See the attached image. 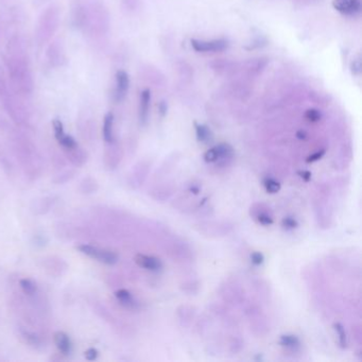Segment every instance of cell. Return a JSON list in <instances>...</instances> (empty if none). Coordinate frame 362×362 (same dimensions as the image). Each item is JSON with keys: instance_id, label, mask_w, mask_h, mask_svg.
Instances as JSON below:
<instances>
[{"instance_id": "1", "label": "cell", "mask_w": 362, "mask_h": 362, "mask_svg": "<svg viewBox=\"0 0 362 362\" xmlns=\"http://www.w3.org/2000/svg\"><path fill=\"white\" fill-rule=\"evenodd\" d=\"M4 59L10 90L23 98L31 96L34 91V79L26 41L22 35L14 34L8 39Z\"/></svg>"}, {"instance_id": "2", "label": "cell", "mask_w": 362, "mask_h": 362, "mask_svg": "<svg viewBox=\"0 0 362 362\" xmlns=\"http://www.w3.org/2000/svg\"><path fill=\"white\" fill-rule=\"evenodd\" d=\"M111 27V16L107 7L99 2L86 6V16L82 31L93 39L104 37Z\"/></svg>"}, {"instance_id": "3", "label": "cell", "mask_w": 362, "mask_h": 362, "mask_svg": "<svg viewBox=\"0 0 362 362\" xmlns=\"http://www.w3.org/2000/svg\"><path fill=\"white\" fill-rule=\"evenodd\" d=\"M61 22L60 8L51 5L40 14L37 22L35 39L38 46H45L52 40Z\"/></svg>"}, {"instance_id": "4", "label": "cell", "mask_w": 362, "mask_h": 362, "mask_svg": "<svg viewBox=\"0 0 362 362\" xmlns=\"http://www.w3.org/2000/svg\"><path fill=\"white\" fill-rule=\"evenodd\" d=\"M23 97L14 94L11 90H8L3 96H0L5 110L9 113L11 118L22 124L28 121V110L23 102Z\"/></svg>"}, {"instance_id": "5", "label": "cell", "mask_w": 362, "mask_h": 362, "mask_svg": "<svg viewBox=\"0 0 362 362\" xmlns=\"http://www.w3.org/2000/svg\"><path fill=\"white\" fill-rule=\"evenodd\" d=\"M77 250L82 254L105 265H115L118 262V255L116 253L109 250L100 249L98 247H93V245L90 244H80L77 247Z\"/></svg>"}, {"instance_id": "6", "label": "cell", "mask_w": 362, "mask_h": 362, "mask_svg": "<svg viewBox=\"0 0 362 362\" xmlns=\"http://www.w3.org/2000/svg\"><path fill=\"white\" fill-rule=\"evenodd\" d=\"M46 61L52 68H60L67 62V55L63 42L60 40L50 41L46 50Z\"/></svg>"}, {"instance_id": "7", "label": "cell", "mask_w": 362, "mask_h": 362, "mask_svg": "<svg viewBox=\"0 0 362 362\" xmlns=\"http://www.w3.org/2000/svg\"><path fill=\"white\" fill-rule=\"evenodd\" d=\"M190 44L193 49L199 53L209 52H221L227 49L228 41L225 39H214V40H200L191 39Z\"/></svg>"}, {"instance_id": "8", "label": "cell", "mask_w": 362, "mask_h": 362, "mask_svg": "<svg viewBox=\"0 0 362 362\" xmlns=\"http://www.w3.org/2000/svg\"><path fill=\"white\" fill-rule=\"evenodd\" d=\"M130 89V78L124 70H118L115 76V88L113 91V99L115 102H121L126 97Z\"/></svg>"}, {"instance_id": "9", "label": "cell", "mask_w": 362, "mask_h": 362, "mask_svg": "<svg viewBox=\"0 0 362 362\" xmlns=\"http://www.w3.org/2000/svg\"><path fill=\"white\" fill-rule=\"evenodd\" d=\"M332 7L339 13L347 16H355L361 12L360 0H334Z\"/></svg>"}, {"instance_id": "10", "label": "cell", "mask_w": 362, "mask_h": 362, "mask_svg": "<svg viewBox=\"0 0 362 362\" xmlns=\"http://www.w3.org/2000/svg\"><path fill=\"white\" fill-rule=\"evenodd\" d=\"M135 263L137 264V266H139L140 268H143L149 271H161L163 269V264L161 260L156 257L153 256H148V255H143V254H137L134 258Z\"/></svg>"}, {"instance_id": "11", "label": "cell", "mask_w": 362, "mask_h": 362, "mask_svg": "<svg viewBox=\"0 0 362 362\" xmlns=\"http://www.w3.org/2000/svg\"><path fill=\"white\" fill-rule=\"evenodd\" d=\"M151 104V92L143 90L139 96V119L141 123H146L148 120Z\"/></svg>"}, {"instance_id": "12", "label": "cell", "mask_w": 362, "mask_h": 362, "mask_svg": "<svg viewBox=\"0 0 362 362\" xmlns=\"http://www.w3.org/2000/svg\"><path fill=\"white\" fill-rule=\"evenodd\" d=\"M54 343L63 355H68L71 352V341L67 334L63 331H57L54 334Z\"/></svg>"}, {"instance_id": "13", "label": "cell", "mask_w": 362, "mask_h": 362, "mask_svg": "<svg viewBox=\"0 0 362 362\" xmlns=\"http://www.w3.org/2000/svg\"><path fill=\"white\" fill-rule=\"evenodd\" d=\"M102 135L107 143L114 142V115L113 113H108L103 120Z\"/></svg>"}, {"instance_id": "14", "label": "cell", "mask_w": 362, "mask_h": 362, "mask_svg": "<svg viewBox=\"0 0 362 362\" xmlns=\"http://www.w3.org/2000/svg\"><path fill=\"white\" fill-rule=\"evenodd\" d=\"M115 296L119 301L121 305L126 308L134 309L137 307V302L134 300L133 295L127 290H125V289H119V290L115 292Z\"/></svg>"}, {"instance_id": "15", "label": "cell", "mask_w": 362, "mask_h": 362, "mask_svg": "<svg viewBox=\"0 0 362 362\" xmlns=\"http://www.w3.org/2000/svg\"><path fill=\"white\" fill-rule=\"evenodd\" d=\"M195 129H196V135L198 141L208 143L212 140V133L209 130V127L206 126L205 124L195 123Z\"/></svg>"}, {"instance_id": "16", "label": "cell", "mask_w": 362, "mask_h": 362, "mask_svg": "<svg viewBox=\"0 0 362 362\" xmlns=\"http://www.w3.org/2000/svg\"><path fill=\"white\" fill-rule=\"evenodd\" d=\"M55 139L57 140V142H59L64 149H66L68 151L78 148V142L76 141V139L72 136H70V135L65 134V132L63 134H61L59 137H56Z\"/></svg>"}, {"instance_id": "17", "label": "cell", "mask_w": 362, "mask_h": 362, "mask_svg": "<svg viewBox=\"0 0 362 362\" xmlns=\"http://www.w3.org/2000/svg\"><path fill=\"white\" fill-rule=\"evenodd\" d=\"M215 148L217 153H218V161L219 159H227L233 156L234 149L229 143H219Z\"/></svg>"}, {"instance_id": "18", "label": "cell", "mask_w": 362, "mask_h": 362, "mask_svg": "<svg viewBox=\"0 0 362 362\" xmlns=\"http://www.w3.org/2000/svg\"><path fill=\"white\" fill-rule=\"evenodd\" d=\"M280 344L284 347H287V349L294 350L300 346L301 342L300 339L294 335H284L281 337Z\"/></svg>"}, {"instance_id": "19", "label": "cell", "mask_w": 362, "mask_h": 362, "mask_svg": "<svg viewBox=\"0 0 362 362\" xmlns=\"http://www.w3.org/2000/svg\"><path fill=\"white\" fill-rule=\"evenodd\" d=\"M19 286L22 288V290L28 295H33L36 292V290H37L36 284L30 279H23V280H20L19 281Z\"/></svg>"}, {"instance_id": "20", "label": "cell", "mask_w": 362, "mask_h": 362, "mask_svg": "<svg viewBox=\"0 0 362 362\" xmlns=\"http://www.w3.org/2000/svg\"><path fill=\"white\" fill-rule=\"evenodd\" d=\"M334 327H335V330H336L338 338H339L340 346L342 347V349H345V347L347 346V339H346V334H345V329H344L343 325L340 323H336L334 325Z\"/></svg>"}, {"instance_id": "21", "label": "cell", "mask_w": 362, "mask_h": 362, "mask_svg": "<svg viewBox=\"0 0 362 362\" xmlns=\"http://www.w3.org/2000/svg\"><path fill=\"white\" fill-rule=\"evenodd\" d=\"M264 185H265L266 190L269 194H276L281 189V184L278 181H275L274 179H266L264 182Z\"/></svg>"}, {"instance_id": "22", "label": "cell", "mask_w": 362, "mask_h": 362, "mask_svg": "<svg viewBox=\"0 0 362 362\" xmlns=\"http://www.w3.org/2000/svg\"><path fill=\"white\" fill-rule=\"evenodd\" d=\"M305 117L307 120H309L311 122H316L321 119V113L318 112L317 110L310 109L305 113Z\"/></svg>"}, {"instance_id": "23", "label": "cell", "mask_w": 362, "mask_h": 362, "mask_svg": "<svg viewBox=\"0 0 362 362\" xmlns=\"http://www.w3.org/2000/svg\"><path fill=\"white\" fill-rule=\"evenodd\" d=\"M204 161L206 163H215L218 161V153L216 151V148H211L209 150H207L204 154Z\"/></svg>"}, {"instance_id": "24", "label": "cell", "mask_w": 362, "mask_h": 362, "mask_svg": "<svg viewBox=\"0 0 362 362\" xmlns=\"http://www.w3.org/2000/svg\"><path fill=\"white\" fill-rule=\"evenodd\" d=\"M257 221L260 223V224H263V225H271L273 224V218L268 215L267 212H260L258 216H257Z\"/></svg>"}, {"instance_id": "25", "label": "cell", "mask_w": 362, "mask_h": 362, "mask_svg": "<svg viewBox=\"0 0 362 362\" xmlns=\"http://www.w3.org/2000/svg\"><path fill=\"white\" fill-rule=\"evenodd\" d=\"M282 224L287 229H293V228H296L299 226L297 221L295 219H293V218H290V217H287V218L283 219Z\"/></svg>"}, {"instance_id": "26", "label": "cell", "mask_w": 362, "mask_h": 362, "mask_svg": "<svg viewBox=\"0 0 362 362\" xmlns=\"http://www.w3.org/2000/svg\"><path fill=\"white\" fill-rule=\"evenodd\" d=\"M251 260L255 266L263 265L265 262V257L260 252H254L251 254Z\"/></svg>"}, {"instance_id": "27", "label": "cell", "mask_w": 362, "mask_h": 362, "mask_svg": "<svg viewBox=\"0 0 362 362\" xmlns=\"http://www.w3.org/2000/svg\"><path fill=\"white\" fill-rule=\"evenodd\" d=\"M99 356V352L94 349V347H91V349H89L88 351H85L84 353V357L86 360H89V361H94L98 358Z\"/></svg>"}, {"instance_id": "28", "label": "cell", "mask_w": 362, "mask_h": 362, "mask_svg": "<svg viewBox=\"0 0 362 362\" xmlns=\"http://www.w3.org/2000/svg\"><path fill=\"white\" fill-rule=\"evenodd\" d=\"M8 90H9L8 84H7L6 79L4 77V72L2 70V67H0V96H3Z\"/></svg>"}, {"instance_id": "29", "label": "cell", "mask_w": 362, "mask_h": 362, "mask_svg": "<svg viewBox=\"0 0 362 362\" xmlns=\"http://www.w3.org/2000/svg\"><path fill=\"white\" fill-rule=\"evenodd\" d=\"M324 154H325V150L317 151V152H315V153L309 155L308 158L306 159V162H307V163H314V162L318 161V159H321Z\"/></svg>"}, {"instance_id": "30", "label": "cell", "mask_w": 362, "mask_h": 362, "mask_svg": "<svg viewBox=\"0 0 362 362\" xmlns=\"http://www.w3.org/2000/svg\"><path fill=\"white\" fill-rule=\"evenodd\" d=\"M137 0H122V5L123 7L129 10V11H132L136 8L137 6Z\"/></svg>"}, {"instance_id": "31", "label": "cell", "mask_w": 362, "mask_h": 362, "mask_svg": "<svg viewBox=\"0 0 362 362\" xmlns=\"http://www.w3.org/2000/svg\"><path fill=\"white\" fill-rule=\"evenodd\" d=\"M352 71L354 75H359L361 71V63L360 60H356L352 63Z\"/></svg>"}, {"instance_id": "32", "label": "cell", "mask_w": 362, "mask_h": 362, "mask_svg": "<svg viewBox=\"0 0 362 362\" xmlns=\"http://www.w3.org/2000/svg\"><path fill=\"white\" fill-rule=\"evenodd\" d=\"M299 175H300V177H301L304 181H305V182H308V181H310V179H311V172L308 171V170L300 171Z\"/></svg>"}, {"instance_id": "33", "label": "cell", "mask_w": 362, "mask_h": 362, "mask_svg": "<svg viewBox=\"0 0 362 362\" xmlns=\"http://www.w3.org/2000/svg\"><path fill=\"white\" fill-rule=\"evenodd\" d=\"M158 110H159V113L162 114V116L166 115V113H167V104L164 102V101H162V102L159 103Z\"/></svg>"}, {"instance_id": "34", "label": "cell", "mask_w": 362, "mask_h": 362, "mask_svg": "<svg viewBox=\"0 0 362 362\" xmlns=\"http://www.w3.org/2000/svg\"><path fill=\"white\" fill-rule=\"evenodd\" d=\"M296 137H297L299 139H301V140L305 139V138H306V133L304 132V131H299V132L296 133Z\"/></svg>"}]
</instances>
